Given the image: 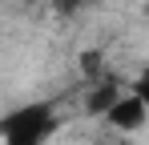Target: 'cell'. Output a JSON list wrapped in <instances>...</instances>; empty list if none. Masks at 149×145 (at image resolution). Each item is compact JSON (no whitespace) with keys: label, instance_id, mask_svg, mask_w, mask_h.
Segmentation results:
<instances>
[{"label":"cell","instance_id":"obj_1","mask_svg":"<svg viewBox=\"0 0 149 145\" xmlns=\"http://www.w3.org/2000/svg\"><path fill=\"white\" fill-rule=\"evenodd\" d=\"M52 133H56V109L49 101H28L0 121L4 145H45Z\"/></svg>","mask_w":149,"mask_h":145},{"label":"cell","instance_id":"obj_2","mask_svg":"<svg viewBox=\"0 0 149 145\" xmlns=\"http://www.w3.org/2000/svg\"><path fill=\"white\" fill-rule=\"evenodd\" d=\"M105 117H109V125H117L121 133H137L141 125H145V93L137 89V93L129 97H113V105L105 109Z\"/></svg>","mask_w":149,"mask_h":145},{"label":"cell","instance_id":"obj_3","mask_svg":"<svg viewBox=\"0 0 149 145\" xmlns=\"http://www.w3.org/2000/svg\"><path fill=\"white\" fill-rule=\"evenodd\" d=\"M113 97H117V81H105L97 93H93V101H89V113H105L113 105Z\"/></svg>","mask_w":149,"mask_h":145},{"label":"cell","instance_id":"obj_4","mask_svg":"<svg viewBox=\"0 0 149 145\" xmlns=\"http://www.w3.org/2000/svg\"><path fill=\"white\" fill-rule=\"evenodd\" d=\"M52 8H56L61 16H73V12H81V8H85V0H52Z\"/></svg>","mask_w":149,"mask_h":145}]
</instances>
